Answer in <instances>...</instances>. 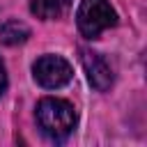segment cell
Masks as SVG:
<instances>
[{
    "label": "cell",
    "instance_id": "1",
    "mask_svg": "<svg viewBox=\"0 0 147 147\" xmlns=\"http://www.w3.org/2000/svg\"><path fill=\"white\" fill-rule=\"evenodd\" d=\"M34 117H37V126L41 129V133L53 142L67 140L76 129V108L69 101L57 99V96L39 99Z\"/></svg>",
    "mask_w": 147,
    "mask_h": 147
},
{
    "label": "cell",
    "instance_id": "2",
    "mask_svg": "<svg viewBox=\"0 0 147 147\" xmlns=\"http://www.w3.org/2000/svg\"><path fill=\"white\" fill-rule=\"evenodd\" d=\"M76 23L85 39H96L101 32L117 25V11L108 0H80L76 9Z\"/></svg>",
    "mask_w": 147,
    "mask_h": 147
},
{
    "label": "cell",
    "instance_id": "3",
    "mask_svg": "<svg viewBox=\"0 0 147 147\" xmlns=\"http://www.w3.org/2000/svg\"><path fill=\"white\" fill-rule=\"evenodd\" d=\"M32 76L34 80L46 87V90H57L62 85H67L74 78V69L71 64L60 57V55H41L34 64H32Z\"/></svg>",
    "mask_w": 147,
    "mask_h": 147
},
{
    "label": "cell",
    "instance_id": "4",
    "mask_svg": "<svg viewBox=\"0 0 147 147\" xmlns=\"http://www.w3.org/2000/svg\"><path fill=\"white\" fill-rule=\"evenodd\" d=\"M80 64L87 74V80L90 85L96 90V92H106L110 90L113 85V69L110 64L106 62V57L96 51H90V48H80Z\"/></svg>",
    "mask_w": 147,
    "mask_h": 147
},
{
    "label": "cell",
    "instance_id": "5",
    "mask_svg": "<svg viewBox=\"0 0 147 147\" xmlns=\"http://www.w3.org/2000/svg\"><path fill=\"white\" fill-rule=\"evenodd\" d=\"M74 0H30V11L41 21H57L69 14Z\"/></svg>",
    "mask_w": 147,
    "mask_h": 147
},
{
    "label": "cell",
    "instance_id": "6",
    "mask_svg": "<svg viewBox=\"0 0 147 147\" xmlns=\"http://www.w3.org/2000/svg\"><path fill=\"white\" fill-rule=\"evenodd\" d=\"M28 37H30V28L21 21L9 18V21L0 23V41L5 46H18V44L28 41Z\"/></svg>",
    "mask_w": 147,
    "mask_h": 147
},
{
    "label": "cell",
    "instance_id": "7",
    "mask_svg": "<svg viewBox=\"0 0 147 147\" xmlns=\"http://www.w3.org/2000/svg\"><path fill=\"white\" fill-rule=\"evenodd\" d=\"M5 90H7V71H5V64L0 60V96L5 94Z\"/></svg>",
    "mask_w": 147,
    "mask_h": 147
}]
</instances>
